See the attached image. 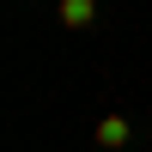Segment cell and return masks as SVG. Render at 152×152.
Masks as SVG:
<instances>
[{
  "label": "cell",
  "instance_id": "6da1fadb",
  "mask_svg": "<svg viewBox=\"0 0 152 152\" xmlns=\"http://www.w3.org/2000/svg\"><path fill=\"white\" fill-rule=\"evenodd\" d=\"M97 146H104V152H122V146H128V116H104V122H97Z\"/></svg>",
  "mask_w": 152,
  "mask_h": 152
},
{
  "label": "cell",
  "instance_id": "7a4b0ae2",
  "mask_svg": "<svg viewBox=\"0 0 152 152\" xmlns=\"http://www.w3.org/2000/svg\"><path fill=\"white\" fill-rule=\"evenodd\" d=\"M91 18H97V0H61V24L67 31H85Z\"/></svg>",
  "mask_w": 152,
  "mask_h": 152
}]
</instances>
